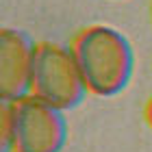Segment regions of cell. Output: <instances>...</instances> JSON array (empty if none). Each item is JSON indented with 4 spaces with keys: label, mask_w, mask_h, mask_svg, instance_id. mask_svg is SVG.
Instances as JSON below:
<instances>
[{
    "label": "cell",
    "mask_w": 152,
    "mask_h": 152,
    "mask_svg": "<svg viewBox=\"0 0 152 152\" xmlns=\"http://www.w3.org/2000/svg\"><path fill=\"white\" fill-rule=\"evenodd\" d=\"M35 44L18 28L0 31V100L2 104L31 94Z\"/></svg>",
    "instance_id": "cell-4"
},
{
    "label": "cell",
    "mask_w": 152,
    "mask_h": 152,
    "mask_svg": "<svg viewBox=\"0 0 152 152\" xmlns=\"http://www.w3.org/2000/svg\"><path fill=\"white\" fill-rule=\"evenodd\" d=\"M0 117L2 152H61L65 146L67 124L63 111L33 94L2 104Z\"/></svg>",
    "instance_id": "cell-2"
},
{
    "label": "cell",
    "mask_w": 152,
    "mask_h": 152,
    "mask_svg": "<svg viewBox=\"0 0 152 152\" xmlns=\"http://www.w3.org/2000/svg\"><path fill=\"white\" fill-rule=\"evenodd\" d=\"M31 94L63 113L76 109L85 100L87 85L76 65L72 48L54 41L35 44Z\"/></svg>",
    "instance_id": "cell-3"
},
{
    "label": "cell",
    "mask_w": 152,
    "mask_h": 152,
    "mask_svg": "<svg viewBox=\"0 0 152 152\" xmlns=\"http://www.w3.org/2000/svg\"><path fill=\"white\" fill-rule=\"evenodd\" d=\"M70 48L89 94L111 98L128 87L135 54L130 41L117 28L104 24L89 26L76 35Z\"/></svg>",
    "instance_id": "cell-1"
},
{
    "label": "cell",
    "mask_w": 152,
    "mask_h": 152,
    "mask_svg": "<svg viewBox=\"0 0 152 152\" xmlns=\"http://www.w3.org/2000/svg\"><path fill=\"white\" fill-rule=\"evenodd\" d=\"M146 117H148V124L152 126V100L148 102V109H146Z\"/></svg>",
    "instance_id": "cell-5"
}]
</instances>
